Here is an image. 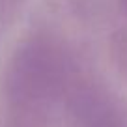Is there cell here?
<instances>
[{"mask_svg":"<svg viewBox=\"0 0 127 127\" xmlns=\"http://www.w3.org/2000/svg\"><path fill=\"white\" fill-rule=\"evenodd\" d=\"M60 105L75 127H127V103L75 60Z\"/></svg>","mask_w":127,"mask_h":127,"instance_id":"obj_1","label":"cell"},{"mask_svg":"<svg viewBox=\"0 0 127 127\" xmlns=\"http://www.w3.org/2000/svg\"><path fill=\"white\" fill-rule=\"evenodd\" d=\"M118 47H120L118 56H120V60H122V65H125V69H127V36H123L122 39L118 41Z\"/></svg>","mask_w":127,"mask_h":127,"instance_id":"obj_2","label":"cell"},{"mask_svg":"<svg viewBox=\"0 0 127 127\" xmlns=\"http://www.w3.org/2000/svg\"><path fill=\"white\" fill-rule=\"evenodd\" d=\"M120 2H122V8L125 9V13H127V0H120Z\"/></svg>","mask_w":127,"mask_h":127,"instance_id":"obj_3","label":"cell"}]
</instances>
